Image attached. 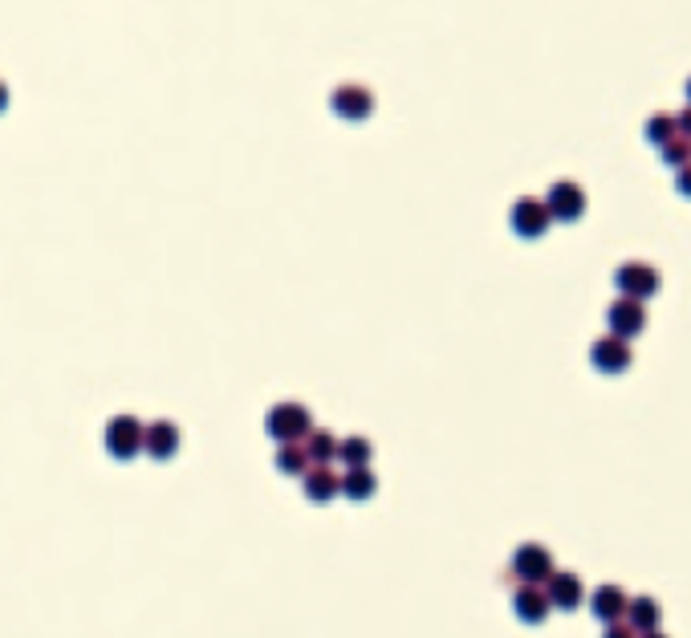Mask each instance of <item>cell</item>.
Segmentation results:
<instances>
[{
    "label": "cell",
    "mask_w": 691,
    "mask_h": 638,
    "mask_svg": "<svg viewBox=\"0 0 691 638\" xmlns=\"http://www.w3.org/2000/svg\"><path fill=\"white\" fill-rule=\"evenodd\" d=\"M606 326H610V334L614 338H626L631 342L635 334H643V326H647V309H643V301H635V297H618V301H610V309H606Z\"/></svg>",
    "instance_id": "obj_1"
},
{
    "label": "cell",
    "mask_w": 691,
    "mask_h": 638,
    "mask_svg": "<svg viewBox=\"0 0 691 638\" xmlns=\"http://www.w3.org/2000/svg\"><path fill=\"white\" fill-rule=\"evenodd\" d=\"M545 208H549V216L553 220H578L582 212H586V191L574 183V179H557L553 187H549V196H545Z\"/></svg>",
    "instance_id": "obj_2"
},
{
    "label": "cell",
    "mask_w": 691,
    "mask_h": 638,
    "mask_svg": "<svg viewBox=\"0 0 691 638\" xmlns=\"http://www.w3.org/2000/svg\"><path fill=\"white\" fill-rule=\"evenodd\" d=\"M618 289L626 297H635V301H651L659 293V269L647 265V261H626L618 269Z\"/></svg>",
    "instance_id": "obj_3"
},
{
    "label": "cell",
    "mask_w": 691,
    "mask_h": 638,
    "mask_svg": "<svg viewBox=\"0 0 691 638\" xmlns=\"http://www.w3.org/2000/svg\"><path fill=\"white\" fill-rule=\"evenodd\" d=\"M513 232L517 236H525V240H537V236H545V228L553 224V216H549V208H545V200H537V196H521L517 204H513Z\"/></svg>",
    "instance_id": "obj_4"
},
{
    "label": "cell",
    "mask_w": 691,
    "mask_h": 638,
    "mask_svg": "<svg viewBox=\"0 0 691 638\" xmlns=\"http://www.w3.org/2000/svg\"><path fill=\"white\" fill-rule=\"evenodd\" d=\"M309 431H313V423H309V411H305V407L281 403V407L269 411V435H273V439L293 443V439H305Z\"/></svg>",
    "instance_id": "obj_5"
},
{
    "label": "cell",
    "mask_w": 691,
    "mask_h": 638,
    "mask_svg": "<svg viewBox=\"0 0 691 638\" xmlns=\"http://www.w3.org/2000/svg\"><path fill=\"white\" fill-rule=\"evenodd\" d=\"M106 448H110L118 460L135 456V452L143 448V423H139V419H131V415H118V419H110V427H106Z\"/></svg>",
    "instance_id": "obj_6"
},
{
    "label": "cell",
    "mask_w": 691,
    "mask_h": 638,
    "mask_svg": "<svg viewBox=\"0 0 691 638\" xmlns=\"http://www.w3.org/2000/svg\"><path fill=\"white\" fill-rule=\"evenodd\" d=\"M541 590H545V598H549V606H557V610H578L582 606V598H586V590H582V578L578 573H549V578L541 582Z\"/></svg>",
    "instance_id": "obj_7"
},
{
    "label": "cell",
    "mask_w": 691,
    "mask_h": 638,
    "mask_svg": "<svg viewBox=\"0 0 691 638\" xmlns=\"http://www.w3.org/2000/svg\"><path fill=\"white\" fill-rule=\"evenodd\" d=\"M513 573H517L521 582L541 586L549 573H553V553H549L545 545H521V549L513 553Z\"/></svg>",
    "instance_id": "obj_8"
},
{
    "label": "cell",
    "mask_w": 691,
    "mask_h": 638,
    "mask_svg": "<svg viewBox=\"0 0 691 638\" xmlns=\"http://www.w3.org/2000/svg\"><path fill=\"white\" fill-rule=\"evenodd\" d=\"M590 362H594L598 374H622L626 366H631V346H626V338L606 334L590 346Z\"/></svg>",
    "instance_id": "obj_9"
},
{
    "label": "cell",
    "mask_w": 691,
    "mask_h": 638,
    "mask_svg": "<svg viewBox=\"0 0 691 638\" xmlns=\"http://www.w3.org/2000/svg\"><path fill=\"white\" fill-rule=\"evenodd\" d=\"M330 106H334V114H338V118H346V122H362V118H370V110H374V94H370L366 86L346 82V86H338V90H334Z\"/></svg>",
    "instance_id": "obj_10"
},
{
    "label": "cell",
    "mask_w": 691,
    "mask_h": 638,
    "mask_svg": "<svg viewBox=\"0 0 691 638\" xmlns=\"http://www.w3.org/2000/svg\"><path fill=\"white\" fill-rule=\"evenodd\" d=\"M513 610H517V618L521 622H529V626H537V622H545L549 618V598H545V590L541 586H533V582H521V590L513 594Z\"/></svg>",
    "instance_id": "obj_11"
},
{
    "label": "cell",
    "mask_w": 691,
    "mask_h": 638,
    "mask_svg": "<svg viewBox=\"0 0 691 638\" xmlns=\"http://www.w3.org/2000/svg\"><path fill=\"white\" fill-rule=\"evenodd\" d=\"M622 618L631 622V630H635V634H651V630H659L663 610H659V602H655V598L639 594V598L626 602V614H622Z\"/></svg>",
    "instance_id": "obj_12"
},
{
    "label": "cell",
    "mask_w": 691,
    "mask_h": 638,
    "mask_svg": "<svg viewBox=\"0 0 691 638\" xmlns=\"http://www.w3.org/2000/svg\"><path fill=\"white\" fill-rule=\"evenodd\" d=\"M626 602L631 598L622 594V586H598L594 598H590V610H594L598 622H618L626 614Z\"/></svg>",
    "instance_id": "obj_13"
},
{
    "label": "cell",
    "mask_w": 691,
    "mask_h": 638,
    "mask_svg": "<svg viewBox=\"0 0 691 638\" xmlns=\"http://www.w3.org/2000/svg\"><path fill=\"white\" fill-rule=\"evenodd\" d=\"M143 448H147L151 456L167 460V456L179 448V431H175V423H151V427H143Z\"/></svg>",
    "instance_id": "obj_14"
},
{
    "label": "cell",
    "mask_w": 691,
    "mask_h": 638,
    "mask_svg": "<svg viewBox=\"0 0 691 638\" xmlns=\"http://www.w3.org/2000/svg\"><path fill=\"white\" fill-rule=\"evenodd\" d=\"M305 492H309V500H330L342 492V480L330 472V464H313V468H305Z\"/></svg>",
    "instance_id": "obj_15"
},
{
    "label": "cell",
    "mask_w": 691,
    "mask_h": 638,
    "mask_svg": "<svg viewBox=\"0 0 691 638\" xmlns=\"http://www.w3.org/2000/svg\"><path fill=\"white\" fill-rule=\"evenodd\" d=\"M305 456H309V464H330V460H338V439L330 431H309L305 435Z\"/></svg>",
    "instance_id": "obj_16"
},
{
    "label": "cell",
    "mask_w": 691,
    "mask_h": 638,
    "mask_svg": "<svg viewBox=\"0 0 691 638\" xmlns=\"http://www.w3.org/2000/svg\"><path fill=\"white\" fill-rule=\"evenodd\" d=\"M277 468L285 472V476H297V472H305L309 468V456H305V443H281V452H277Z\"/></svg>",
    "instance_id": "obj_17"
},
{
    "label": "cell",
    "mask_w": 691,
    "mask_h": 638,
    "mask_svg": "<svg viewBox=\"0 0 691 638\" xmlns=\"http://www.w3.org/2000/svg\"><path fill=\"white\" fill-rule=\"evenodd\" d=\"M338 460L350 464V468H366V464H370V443L358 439V435H354V439H342V443H338Z\"/></svg>",
    "instance_id": "obj_18"
},
{
    "label": "cell",
    "mask_w": 691,
    "mask_h": 638,
    "mask_svg": "<svg viewBox=\"0 0 691 638\" xmlns=\"http://www.w3.org/2000/svg\"><path fill=\"white\" fill-rule=\"evenodd\" d=\"M659 155H663V163L675 171V167H683V163H691V139H683V135H671L663 147H659Z\"/></svg>",
    "instance_id": "obj_19"
},
{
    "label": "cell",
    "mask_w": 691,
    "mask_h": 638,
    "mask_svg": "<svg viewBox=\"0 0 691 638\" xmlns=\"http://www.w3.org/2000/svg\"><path fill=\"white\" fill-rule=\"evenodd\" d=\"M342 492L354 500H366V496H374V476L366 468H350V476L342 480Z\"/></svg>",
    "instance_id": "obj_20"
},
{
    "label": "cell",
    "mask_w": 691,
    "mask_h": 638,
    "mask_svg": "<svg viewBox=\"0 0 691 638\" xmlns=\"http://www.w3.org/2000/svg\"><path fill=\"white\" fill-rule=\"evenodd\" d=\"M647 143H655V147H663L671 135H675V114H651L647 118Z\"/></svg>",
    "instance_id": "obj_21"
},
{
    "label": "cell",
    "mask_w": 691,
    "mask_h": 638,
    "mask_svg": "<svg viewBox=\"0 0 691 638\" xmlns=\"http://www.w3.org/2000/svg\"><path fill=\"white\" fill-rule=\"evenodd\" d=\"M602 626H606L602 638H639V634L631 630V622H622V618H618V622H602Z\"/></svg>",
    "instance_id": "obj_22"
},
{
    "label": "cell",
    "mask_w": 691,
    "mask_h": 638,
    "mask_svg": "<svg viewBox=\"0 0 691 638\" xmlns=\"http://www.w3.org/2000/svg\"><path fill=\"white\" fill-rule=\"evenodd\" d=\"M675 187L683 191V196H691V163H683V167H675Z\"/></svg>",
    "instance_id": "obj_23"
},
{
    "label": "cell",
    "mask_w": 691,
    "mask_h": 638,
    "mask_svg": "<svg viewBox=\"0 0 691 638\" xmlns=\"http://www.w3.org/2000/svg\"><path fill=\"white\" fill-rule=\"evenodd\" d=\"M675 135H683V139H691V106H687L683 114H675Z\"/></svg>",
    "instance_id": "obj_24"
},
{
    "label": "cell",
    "mask_w": 691,
    "mask_h": 638,
    "mask_svg": "<svg viewBox=\"0 0 691 638\" xmlns=\"http://www.w3.org/2000/svg\"><path fill=\"white\" fill-rule=\"evenodd\" d=\"M9 106V90H5V82H0V110Z\"/></svg>",
    "instance_id": "obj_25"
},
{
    "label": "cell",
    "mask_w": 691,
    "mask_h": 638,
    "mask_svg": "<svg viewBox=\"0 0 691 638\" xmlns=\"http://www.w3.org/2000/svg\"><path fill=\"white\" fill-rule=\"evenodd\" d=\"M639 638H663V634H659V630H651V634H639Z\"/></svg>",
    "instance_id": "obj_26"
},
{
    "label": "cell",
    "mask_w": 691,
    "mask_h": 638,
    "mask_svg": "<svg viewBox=\"0 0 691 638\" xmlns=\"http://www.w3.org/2000/svg\"><path fill=\"white\" fill-rule=\"evenodd\" d=\"M687 106H691V78H687Z\"/></svg>",
    "instance_id": "obj_27"
}]
</instances>
